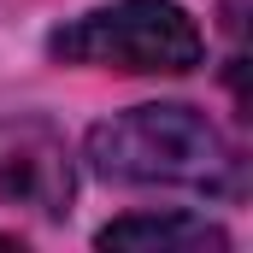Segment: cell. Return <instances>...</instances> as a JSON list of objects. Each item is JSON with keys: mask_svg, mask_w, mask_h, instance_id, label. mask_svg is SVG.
Listing matches in <instances>:
<instances>
[{"mask_svg": "<svg viewBox=\"0 0 253 253\" xmlns=\"http://www.w3.org/2000/svg\"><path fill=\"white\" fill-rule=\"evenodd\" d=\"M88 165L106 183L129 189H194V194H230L242 183V159L206 112L183 100L165 106H129L118 118L88 129Z\"/></svg>", "mask_w": 253, "mask_h": 253, "instance_id": "cell-1", "label": "cell"}, {"mask_svg": "<svg viewBox=\"0 0 253 253\" xmlns=\"http://www.w3.org/2000/svg\"><path fill=\"white\" fill-rule=\"evenodd\" d=\"M65 65H100L129 77H183L206 59V36L177 0H112L47 36Z\"/></svg>", "mask_w": 253, "mask_h": 253, "instance_id": "cell-2", "label": "cell"}, {"mask_svg": "<svg viewBox=\"0 0 253 253\" xmlns=\"http://www.w3.org/2000/svg\"><path fill=\"white\" fill-rule=\"evenodd\" d=\"M77 194L71 147L36 112H0V200L30 206L42 218H65Z\"/></svg>", "mask_w": 253, "mask_h": 253, "instance_id": "cell-3", "label": "cell"}, {"mask_svg": "<svg viewBox=\"0 0 253 253\" xmlns=\"http://www.w3.org/2000/svg\"><path fill=\"white\" fill-rule=\"evenodd\" d=\"M100 248H124V253H224L230 236L194 212H135L118 218L94 236Z\"/></svg>", "mask_w": 253, "mask_h": 253, "instance_id": "cell-4", "label": "cell"}]
</instances>
